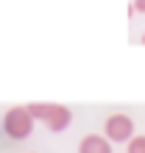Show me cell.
Instances as JSON below:
<instances>
[{
    "instance_id": "6da1fadb",
    "label": "cell",
    "mask_w": 145,
    "mask_h": 153,
    "mask_svg": "<svg viewBox=\"0 0 145 153\" xmlns=\"http://www.w3.org/2000/svg\"><path fill=\"white\" fill-rule=\"evenodd\" d=\"M28 111H31L34 120H39L45 128L53 131V134L70 128V123H72L70 109L67 106H59V103H28Z\"/></svg>"
},
{
    "instance_id": "52a82bcc",
    "label": "cell",
    "mask_w": 145,
    "mask_h": 153,
    "mask_svg": "<svg viewBox=\"0 0 145 153\" xmlns=\"http://www.w3.org/2000/svg\"><path fill=\"white\" fill-rule=\"evenodd\" d=\"M142 45H145V33H142Z\"/></svg>"
},
{
    "instance_id": "7a4b0ae2",
    "label": "cell",
    "mask_w": 145,
    "mask_h": 153,
    "mask_svg": "<svg viewBox=\"0 0 145 153\" xmlns=\"http://www.w3.org/2000/svg\"><path fill=\"white\" fill-rule=\"evenodd\" d=\"M3 131H6V137L8 139H25V137H31V131H34V117L28 111V106H11L6 114H3Z\"/></svg>"
},
{
    "instance_id": "8992f818",
    "label": "cell",
    "mask_w": 145,
    "mask_h": 153,
    "mask_svg": "<svg viewBox=\"0 0 145 153\" xmlns=\"http://www.w3.org/2000/svg\"><path fill=\"white\" fill-rule=\"evenodd\" d=\"M131 8H134L137 14H145V0H134V3H131Z\"/></svg>"
},
{
    "instance_id": "277c9868",
    "label": "cell",
    "mask_w": 145,
    "mask_h": 153,
    "mask_svg": "<svg viewBox=\"0 0 145 153\" xmlns=\"http://www.w3.org/2000/svg\"><path fill=\"white\" fill-rule=\"evenodd\" d=\"M78 153H112V142L101 134H87L78 142Z\"/></svg>"
},
{
    "instance_id": "5b68a950",
    "label": "cell",
    "mask_w": 145,
    "mask_h": 153,
    "mask_svg": "<svg viewBox=\"0 0 145 153\" xmlns=\"http://www.w3.org/2000/svg\"><path fill=\"white\" fill-rule=\"evenodd\" d=\"M126 153H145V137H134L126 145Z\"/></svg>"
},
{
    "instance_id": "3957f363",
    "label": "cell",
    "mask_w": 145,
    "mask_h": 153,
    "mask_svg": "<svg viewBox=\"0 0 145 153\" xmlns=\"http://www.w3.org/2000/svg\"><path fill=\"white\" fill-rule=\"evenodd\" d=\"M103 134L109 142H131L134 139V120L129 114H109L103 123Z\"/></svg>"
}]
</instances>
